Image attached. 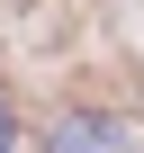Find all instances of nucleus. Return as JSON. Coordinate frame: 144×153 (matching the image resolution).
I'll return each mask as SVG.
<instances>
[{"instance_id":"nucleus-1","label":"nucleus","mask_w":144,"mask_h":153,"mask_svg":"<svg viewBox=\"0 0 144 153\" xmlns=\"http://www.w3.org/2000/svg\"><path fill=\"white\" fill-rule=\"evenodd\" d=\"M45 153H135V144H126V126L99 117V108H63V117L45 126Z\"/></svg>"},{"instance_id":"nucleus-2","label":"nucleus","mask_w":144,"mask_h":153,"mask_svg":"<svg viewBox=\"0 0 144 153\" xmlns=\"http://www.w3.org/2000/svg\"><path fill=\"white\" fill-rule=\"evenodd\" d=\"M18 144V117H9V99H0V153H9Z\"/></svg>"}]
</instances>
